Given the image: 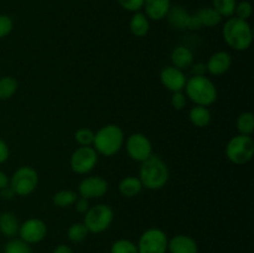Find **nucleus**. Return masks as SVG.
<instances>
[{
  "label": "nucleus",
  "instance_id": "nucleus-1",
  "mask_svg": "<svg viewBox=\"0 0 254 253\" xmlns=\"http://www.w3.org/2000/svg\"><path fill=\"white\" fill-rule=\"evenodd\" d=\"M170 171L165 161L159 155L151 154L148 159L140 163L139 179L143 188L149 190H160L168 184Z\"/></svg>",
  "mask_w": 254,
  "mask_h": 253
},
{
  "label": "nucleus",
  "instance_id": "nucleus-2",
  "mask_svg": "<svg viewBox=\"0 0 254 253\" xmlns=\"http://www.w3.org/2000/svg\"><path fill=\"white\" fill-rule=\"evenodd\" d=\"M223 40L235 51H246L253 41V31L250 22L237 16L228 17L222 29Z\"/></svg>",
  "mask_w": 254,
  "mask_h": 253
},
{
  "label": "nucleus",
  "instance_id": "nucleus-3",
  "mask_svg": "<svg viewBox=\"0 0 254 253\" xmlns=\"http://www.w3.org/2000/svg\"><path fill=\"white\" fill-rule=\"evenodd\" d=\"M185 96L195 106L208 107L217 99L218 92L216 84L206 76H192L185 84Z\"/></svg>",
  "mask_w": 254,
  "mask_h": 253
},
{
  "label": "nucleus",
  "instance_id": "nucleus-4",
  "mask_svg": "<svg viewBox=\"0 0 254 253\" xmlns=\"http://www.w3.org/2000/svg\"><path fill=\"white\" fill-rule=\"evenodd\" d=\"M124 145L123 129L117 124H107L94 133L93 148L98 154L113 156Z\"/></svg>",
  "mask_w": 254,
  "mask_h": 253
},
{
  "label": "nucleus",
  "instance_id": "nucleus-5",
  "mask_svg": "<svg viewBox=\"0 0 254 253\" xmlns=\"http://www.w3.org/2000/svg\"><path fill=\"white\" fill-rule=\"evenodd\" d=\"M226 156L236 165H245L254 156V140L251 135L232 136L226 146Z\"/></svg>",
  "mask_w": 254,
  "mask_h": 253
},
{
  "label": "nucleus",
  "instance_id": "nucleus-6",
  "mask_svg": "<svg viewBox=\"0 0 254 253\" xmlns=\"http://www.w3.org/2000/svg\"><path fill=\"white\" fill-rule=\"evenodd\" d=\"M114 220V212L111 206L106 203L89 207V210L84 213L83 223L91 233H102L111 227Z\"/></svg>",
  "mask_w": 254,
  "mask_h": 253
},
{
  "label": "nucleus",
  "instance_id": "nucleus-7",
  "mask_svg": "<svg viewBox=\"0 0 254 253\" xmlns=\"http://www.w3.org/2000/svg\"><path fill=\"white\" fill-rule=\"evenodd\" d=\"M10 188L17 196H29L39 185V174L31 166H21L12 174L9 181Z\"/></svg>",
  "mask_w": 254,
  "mask_h": 253
},
{
  "label": "nucleus",
  "instance_id": "nucleus-8",
  "mask_svg": "<svg viewBox=\"0 0 254 253\" xmlns=\"http://www.w3.org/2000/svg\"><path fill=\"white\" fill-rule=\"evenodd\" d=\"M169 238L160 228H149L141 233L138 241L139 253H166Z\"/></svg>",
  "mask_w": 254,
  "mask_h": 253
},
{
  "label": "nucleus",
  "instance_id": "nucleus-9",
  "mask_svg": "<svg viewBox=\"0 0 254 253\" xmlns=\"http://www.w3.org/2000/svg\"><path fill=\"white\" fill-rule=\"evenodd\" d=\"M98 163V153L93 146H79L72 153L69 165L76 174H88L96 168Z\"/></svg>",
  "mask_w": 254,
  "mask_h": 253
},
{
  "label": "nucleus",
  "instance_id": "nucleus-10",
  "mask_svg": "<svg viewBox=\"0 0 254 253\" xmlns=\"http://www.w3.org/2000/svg\"><path fill=\"white\" fill-rule=\"evenodd\" d=\"M126 149L130 159L141 163L153 154L151 141L145 134L134 133L128 136L126 141Z\"/></svg>",
  "mask_w": 254,
  "mask_h": 253
},
{
  "label": "nucleus",
  "instance_id": "nucleus-11",
  "mask_svg": "<svg viewBox=\"0 0 254 253\" xmlns=\"http://www.w3.org/2000/svg\"><path fill=\"white\" fill-rule=\"evenodd\" d=\"M17 235L29 245H35L45 240L47 235V226L40 218H29L20 225Z\"/></svg>",
  "mask_w": 254,
  "mask_h": 253
},
{
  "label": "nucleus",
  "instance_id": "nucleus-12",
  "mask_svg": "<svg viewBox=\"0 0 254 253\" xmlns=\"http://www.w3.org/2000/svg\"><path fill=\"white\" fill-rule=\"evenodd\" d=\"M108 191V183L102 176H89L83 179L78 185V193L81 197L99 198Z\"/></svg>",
  "mask_w": 254,
  "mask_h": 253
},
{
  "label": "nucleus",
  "instance_id": "nucleus-13",
  "mask_svg": "<svg viewBox=\"0 0 254 253\" xmlns=\"http://www.w3.org/2000/svg\"><path fill=\"white\" fill-rule=\"evenodd\" d=\"M186 77L185 72L180 68H176L174 66H166L160 72V82L168 91L171 93L174 92H183L185 88Z\"/></svg>",
  "mask_w": 254,
  "mask_h": 253
},
{
  "label": "nucleus",
  "instance_id": "nucleus-14",
  "mask_svg": "<svg viewBox=\"0 0 254 253\" xmlns=\"http://www.w3.org/2000/svg\"><path fill=\"white\" fill-rule=\"evenodd\" d=\"M232 66V56L226 51H217L208 59L206 63L207 72L212 76L225 74Z\"/></svg>",
  "mask_w": 254,
  "mask_h": 253
},
{
  "label": "nucleus",
  "instance_id": "nucleus-15",
  "mask_svg": "<svg viewBox=\"0 0 254 253\" xmlns=\"http://www.w3.org/2000/svg\"><path fill=\"white\" fill-rule=\"evenodd\" d=\"M168 252L170 253H198L197 242L186 235H178L169 240Z\"/></svg>",
  "mask_w": 254,
  "mask_h": 253
},
{
  "label": "nucleus",
  "instance_id": "nucleus-16",
  "mask_svg": "<svg viewBox=\"0 0 254 253\" xmlns=\"http://www.w3.org/2000/svg\"><path fill=\"white\" fill-rule=\"evenodd\" d=\"M144 10L148 19L160 21L165 19L170 10V0H144Z\"/></svg>",
  "mask_w": 254,
  "mask_h": 253
},
{
  "label": "nucleus",
  "instance_id": "nucleus-17",
  "mask_svg": "<svg viewBox=\"0 0 254 253\" xmlns=\"http://www.w3.org/2000/svg\"><path fill=\"white\" fill-rule=\"evenodd\" d=\"M171 62L176 68L186 69L190 68L193 63V52L186 46H178L171 52Z\"/></svg>",
  "mask_w": 254,
  "mask_h": 253
},
{
  "label": "nucleus",
  "instance_id": "nucleus-18",
  "mask_svg": "<svg viewBox=\"0 0 254 253\" xmlns=\"http://www.w3.org/2000/svg\"><path fill=\"white\" fill-rule=\"evenodd\" d=\"M118 190L121 192V195L124 196V197H135L143 190V184H141L139 178H135V176H127V178L121 180V183L118 185Z\"/></svg>",
  "mask_w": 254,
  "mask_h": 253
},
{
  "label": "nucleus",
  "instance_id": "nucleus-19",
  "mask_svg": "<svg viewBox=\"0 0 254 253\" xmlns=\"http://www.w3.org/2000/svg\"><path fill=\"white\" fill-rule=\"evenodd\" d=\"M20 223L16 216L12 212H2L0 213V232L5 237L14 238L19 233Z\"/></svg>",
  "mask_w": 254,
  "mask_h": 253
},
{
  "label": "nucleus",
  "instance_id": "nucleus-20",
  "mask_svg": "<svg viewBox=\"0 0 254 253\" xmlns=\"http://www.w3.org/2000/svg\"><path fill=\"white\" fill-rule=\"evenodd\" d=\"M129 29L134 36L144 37L148 35L149 30H150V22H149V19L145 14L140 11L134 12L133 16L130 17V21H129Z\"/></svg>",
  "mask_w": 254,
  "mask_h": 253
},
{
  "label": "nucleus",
  "instance_id": "nucleus-21",
  "mask_svg": "<svg viewBox=\"0 0 254 253\" xmlns=\"http://www.w3.org/2000/svg\"><path fill=\"white\" fill-rule=\"evenodd\" d=\"M189 119H190V122L195 126L205 128V126H207L211 123L212 116H211V112L207 107L195 106L189 112Z\"/></svg>",
  "mask_w": 254,
  "mask_h": 253
},
{
  "label": "nucleus",
  "instance_id": "nucleus-22",
  "mask_svg": "<svg viewBox=\"0 0 254 253\" xmlns=\"http://www.w3.org/2000/svg\"><path fill=\"white\" fill-rule=\"evenodd\" d=\"M189 15L190 14L188 12V10L184 9L183 6L176 5V6L170 7L166 17H168V21L171 27L178 30H185Z\"/></svg>",
  "mask_w": 254,
  "mask_h": 253
},
{
  "label": "nucleus",
  "instance_id": "nucleus-23",
  "mask_svg": "<svg viewBox=\"0 0 254 253\" xmlns=\"http://www.w3.org/2000/svg\"><path fill=\"white\" fill-rule=\"evenodd\" d=\"M196 15H197L198 19H200L202 26L206 27H215L222 21V16H221L212 6L202 7V9H200L196 12Z\"/></svg>",
  "mask_w": 254,
  "mask_h": 253
},
{
  "label": "nucleus",
  "instance_id": "nucleus-24",
  "mask_svg": "<svg viewBox=\"0 0 254 253\" xmlns=\"http://www.w3.org/2000/svg\"><path fill=\"white\" fill-rule=\"evenodd\" d=\"M78 198V195H77L76 191L73 190H61L57 191L56 193L52 197V202H54L55 206L60 208L69 207V206L73 205L76 202V200Z\"/></svg>",
  "mask_w": 254,
  "mask_h": 253
},
{
  "label": "nucleus",
  "instance_id": "nucleus-25",
  "mask_svg": "<svg viewBox=\"0 0 254 253\" xmlns=\"http://www.w3.org/2000/svg\"><path fill=\"white\" fill-rule=\"evenodd\" d=\"M17 83L16 79L11 76H5L0 78V99L1 101H6L10 99L17 91Z\"/></svg>",
  "mask_w": 254,
  "mask_h": 253
},
{
  "label": "nucleus",
  "instance_id": "nucleus-26",
  "mask_svg": "<svg viewBox=\"0 0 254 253\" xmlns=\"http://www.w3.org/2000/svg\"><path fill=\"white\" fill-rule=\"evenodd\" d=\"M237 130L243 135H251L254 131V117L251 112H243L237 118Z\"/></svg>",
  "mask_w": 254,
  "mask_h": 253
},
{
  "label": "nucleus",
  "instance_id": "nucleus-27",
  "mask_svg": "<svg viewBox=\"0 0 254 253\" xmlns=\"http://www.w3.org/2000/svg\"><path fill=\"white\" fill-rule=\"evenodd\" d=\"M88 230L84 226L83 222H76L73 225L69 226L68 231H67V236H68V240L73 243H79L82 241H84L88 236Z\"/></svg>",
  "mask_w": 254,
  "mask_h": 253
},
{
  "label": "nucleus",
  "instance_id": "nucleus-28",
  "mask_svg": "<svg viewBox=\"0 0 254 253\" xmlns=\"http://www.w3.org/2000/svg\"><path fill=\"white\" fill-rule=\"evenodd\" d=\"M237 0H213V9L222 17H231L235 15Z\"/></svg>",
  "mask_w": 254,
  "mask_h": 253
},
{
  "label": "nucleus",
  "instance_id": "nucleus-29",
  "mask_svg": "<svg viewBox=\"0 0 254 253\" xmlns=\"http://www.w3.org/2000/svg\"><path fill=\"white\" fill-rule=\"evenodd\" d=\"M4 253H32L29 243L22 241L21 238H11L5 245Z\"/></svg>",
  "mask_w": 254,
  "mask_h": 253
},
{
  "label": "nucleus",
  "instance_id": "nucleus-30",
  "mask_svg": "<svg viewBox=\"0 0 254 253\" xmlns=\"http://www.w3.org/2000/svg\"><path fill=\"white\" fill-rule=\"evenodd\" d=\"M111 253H139V252L135 243L131 242L130 240L122 238V240L116 241V242L112 245Z\"/></svg>",
  "mask_w": 254,
  "mask_h": 253
},
{
  "label": "nucleus",
  "instance_id": "nucleus-31",
  "mask_svg": "<svg viewBox=\"0 0 254 253\" xmlns=\"http://www.w3.org/2000/svg\"><path fill=\"white\" fill-rule=\"evenodd\" d=\"M74 140L79 146H92L94 140V131L88 128H79L74 133Z\"/></svg>",
  "mask_w": 254,
  "mask_h": 253
},
{
  "label": "nucleus",
  "instance_id": "nucleus-32",
  "mask_svg": "<svg viewBox=\"0 0 254 253\" xmlns=\"http://www.w3.org/2000/svg\"><path fill=\"white\" fill-rule=\"evenodd\" d=\"M236 16L240 17L242 20H248L252 15V4L247 0H242V1L237 2L235 10Z\"/></svg>",
  "mask_w": 254,
  "mask_h": 253
},
{
  "label": "nucleus",
  "instance_id": "nucleus-33",
  "mask_svg": "<svg viewBox=\"0 0 254 253\" xmlns=\"http://www.w3.org/2000/svg\"><path fill=\"white\" fill-rule=\"evenodd\" d=\"M14 27L12 19L7 15H0V40L10 35Z\"/></svg>",
  "mask_w": 254,
  "mask_h": 253
},
{
  "label": "nucleus",
  "instance_id": "nucleus-34",
  "mask_svg": "<svg viewBox=\"0 0 254 253\" xmlns=\"http://www.w3.org/2000/svg\"><path fill=\"white\" fill-rule=\"evenodd\" d=\"M117 1L124 10L130 12L140 11L144 6V0H117Z\"/></svg>",
  "mask_w": 254,
  "mask_h": 253
},
{
  "label": "nucleus",
  "instance_id": "nucleus-35",
  "mask_svg": "<svg viewBox=\"0 0 254 253\" xmlns=\"http://www.w3.org/2000/svg\"><path fill=\"white\" fill-rule=\"evenodd\" d=\"M171 106L174 107L178 111H181V109L185 108L186 106V96L183 92H174L173 96H171Z\"/></svg>",
  "mask_w": 254,
  "mask_h": 253
},
{
  "label": "nucleus",
  "instance_id": "nucleus-36",
  "mask_svg": "<svg viewBox=\"0 0 254 253\" xmlns=\"http://www.w3.org/2000/svg\"><path fill=\"white\" fill-rule=\"evenodd\" d=\"M202 27V24H201L198 16L195 14H190L188 17V21H186V29L191 30V31H197Z\"/></svg>",
  "mask_w": 254,
  "mask_h": 253
},
{
  "label": "nucleus",
  "instance_id": "nucleus-37",
  "mask_svg": "<svg viewBox=\"0 0 254 253\" xmlns=\"http://www.w3.org/2000/svg\"><path fill=\"white\" fill-rule=\"evenodd\" d=\"M73 205H76L77 212L82 213V215H84V213H86L87 211L89 210V201L87 200V198L81 197V196H79V197L77 198L76 202H74Z\"/></svg>",
  "mask_w": 254,
  "mask_h": 253
},
{
  "label": "nucleus",
  "instance_id": "nucleus-38",
  "mask_svg": "<svg viewBox=\"0 0 254 253\" xmlns=\"http://www.w3.org/2000/svg\"><path fill=\"white\" fill-rule=\"evenodd\" d=\"M190 68L191 72H192V76H206V72H207L206 63H203V62H196V63H192V66H191Z\"/></svg>",
  "mask_w": 254,
  "mask_h": 253
},
{
  "label": "nucleus",
  "instance_id": "nucleus-39",
  "mask_svg": "<svg viewBox=\"0 0 254 253\" xmlns=\"http://www.w3.org/2000/svg\"><path fill=\"white\" fill-rule=\"evenodd\" d=\"M9 146H7V144L0 138V164L5 163V161L9 159Z\"/></svg>",
  "mask_w": 254,
  "mask_h": 253
},
{
  "label": "nucleus",
  "instance_id": "nucleus-40",
  "mask_svg": "<svg viewBox=\"0 0 254 253\" xmlns=\"http://www.w3.org/2000/svg\"><path fill=\"white\" fill-rule=\"evenodd\" d=\"M0 196H1V198H4V200H11V198L15 196V192L14 190L10 188V185H7L6 188L0 190Z\"/></svg>",
  "mask_w": 254,
  "mask_h": 253
},
{
  "label": "nucleus",
  "instance_id": "nucleus-41",
  "mask_svg": "<svg viewBox=\"0 0 254 253\" xmlns=\"http://www.w3.org/2000/svg\"><path fill=\"white\" fill-rule=\"evenodd\" d=\"M52 253H73L72 248L67 245H60L52 251Z\"/></svg>",
  "mask_w": 254,
  "mask_h": 253
},
{
  "label": "nucleus",
  "instance_id": "nucleus-42",
  "mask_svg": "<svg viewBox=\"0 0 254 253\" xmlns=\"http://www.w3.org/2000/svg\"><path fill=\"white\" fill-rule=\"evenodd\" d=\"M9 181H10V179L7 178L6 174H5L4 171L0 170V190L4 188H6V186L9 185Z\"/></svg>",
  "mask_w": 254,
  "mask_h": 253
}]
</instances>
